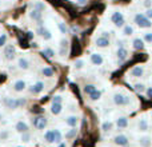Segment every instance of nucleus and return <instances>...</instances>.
<instances>
[{"label": "nucleus", "instance_id": "1", "mask_svg": "<svg viewBox=\"0 0 152 147\" xmlns=\"http://www.w3.org/2000/svg\"><path fill=\"white\" fill-rule=\"evenodd\" d=\"M3 103L10 110H16V108L26 104V99H23V98H20V99H16V98H4Z\"/></svg>", "mask_w": 152, "mask_h": 147}, {"label": "nucleus", "instance_id": "2", "mask_svg": "<svg viewBox=\"0 0 152 147\" xmlns=\"http://www.w3.org/2000/svg\"><path fill=\"white\" fill-rule=\"evenodd\" d=\"M134 19H135V23H136L140 28H151L152 27V20L148 19L144 13H136Z\"/></svg>", "mask_w": 152, "mask_h": 147}, {"label": "nucleus", "instance_id": "3", "mask_svg": "<svg viewBox=\"0 0 152 147\" xmlns=\"http://www.w3.org/2000/svg\"><path fill=\"white\" fill-rule=\"evenodd\" d=\"M112 99L116 106H128L129 103H131V98H129L128 95L120 94V92H116Z\"/></svg>", "mask_w": 152, "mask_h": 147}, {"label": "nucleus", "instance_id": "4", "mask_svg": "<svg viewBox=\"0 0 152 147\" xmlns=\"http://www.w3.org/2000/svg\"><path fill=\"white\" fill-rule=\"evenodd\" d=\"M111 21H112L113 24H115V27H119V28H121V27L126 26V20H124V16L121 12H119V11H115V12H112V15H111Z\"/></svg>", "mask_w": 152, "mask_h": 147}, {"label": "nucleus", "instance_id": "5", "mask_svg": "<svg viewBox=\"0 0 152 147\" xmlns=\"http://www.w3.org/2000/svg\"><path fill=\"white\" fill-rule=\"evenodd\" d=\"M48 124V121L45 116H36L34 119V127L36 130H44Z\"/></svg>", "mask_w": 152, "mask_h": 147}, {"label": "nucleus", "instance_id": "6", "mask_svg": "<svg viewBox=\"0 0 152 147\" xmlns=\"http://www.w3.org/2000/svg\"><path fill=\"white\" fill-rule=\"evenodd\" d=\"M113 143H115L116 146H119V147H126V146H128L129 139H128L127 135L119 134V135H116V137L113 138Z\"/></svg>", "mask_w": 152, "mask_h": 147}, {"label": "nucleus", "instance_id": "7", "mask_svg": "<svg viewBox=\"0 0 152 147\" xmlns=\"http://www.w3.org/2000/svg\"><path fill=\"white\" fill-rule=\"evenodd\" d=\"M4 58L7 60H13L15 59V46L13 44H5L4 46Z\"/></svg>", "mask_w": 152, "mask_h": 147}, {"label": "nucleus", "instance_id": "8", "mask_svg": "<svg viewBox=\"0 0 152 147\" xmlns=\"http://www.w3.org/2000/svg\"><path fill=\"white\" fill-rule=\"evenodd\" d=\"M36 34L39 35V36H42L44 40H51V39H52V34H51V32L48 31L45 27H43V26H39V27H37Z\"/></svg>", "mask_w": 152, "mask_h": 147}, {"label": "nucleus", "instance_id": "9", "mask_svg": "<svg viewBox=\"0 0 152 147\" xmlns=\"http://www.w3.org/2000/svg\"><path fill=\"white\" fill-rule=\"evenodd\" d=\"M68 48H69V44H68V40L67 39H63L60 42V47H59V55L61 58H66L68 55Z\"/></svg>", "mask_w": 152, "mask_h": 147}, {"label": "nucleus", "instance_id": "10", "mask_svg": "<svg viewBox=\"0 0 152 147\" xmlns=\"http://www.w3.org/2000/svg\"><path fill=\"white\" fill-rule=\"evenodd\" d=\"M29 18H31L34 21H37L39 26H42V19H43V12L42 11L32 10L31 8V11H29Z\"/></svg>", "mask_w": 152, "mask_h": 147}, {"label": "nucleus", "instance_id": "11", "mask_svg": "<svg viewBox=\"0 0 152 147\" xmlns=\"http://www.w3.org/2000/svg\"><path fill=\"white\" fill-rule=\"evenodd\" d=\"M44 87H45V84L43 83V82H36V83H35L32 87H29V92H31V94H34V95L40 94V92H43Z\"/></svg>", "mask_w": 152, "mask_h": 147}, {"label": "nucleus", "instance_id": "12", "mask_svg": "<svg viewBox=\"0 0 152 147\" xmlns=\"http://www.w3.org/2000/svg\"><path fill=\"white\" fill-rule=\"evenodd\" d=\"M95 44H96L99 48H107V47H110V39L99 36V37H96V40H95Z\"/></svg>", "mask_w": 152, "mask_h": 147}, {"label": "nucleus", "instance_id": "13", "mask_svg": "<svg viewBox=\"0 0 152 147\" xmlns=\"http://www.w3.org/2000/svg\"><path fill=\"white\" fill-rule=\"evenodd\" d=\"M13 91L15 92H23L24 90L27 88V84L24 80H21V79H19V80H16L15 83H13Z\"/></svg>", "mask_w": 152, "mask_h": 147}, {"label": "nucleus", "instance_id": "14", "mask_svg": "<svg viewBox=\"0 0 152 147\" xmlns=\"http://www.w3.org/2000/svg\"><path fill=\"white\" fill-rule=\"evenodd\" d=\"M148 127H150L148 119H145V118L139 119V122H137V130H139L140 132H145V131H148Z\"/></svg>", "mask_w": 152, "mask_h": 147}, {"label": "nucleus", "instance_id": "15", "mask_svg": "<svg viewBox=\"0 0 152 147\" xmlns=\"http://www.w3.org/2000/svg\"><path fill=\"white\" fill-rule=\"evenodd\" d=\"M15 130L19 132V134H23V132H27V131H28L29 127H28V124H27L26 122L19 121L18 123L15 124Z\"/></svg>", "mask_w": 152, "mask_h": 147}, {"label": "nucleus", "instance_id": "16", "mask_svg": "<svg viewBox=\"0 0 152 147\" xmlns=\"http://www.w3.org/2000/svg\"><path fill=\"white\" fill-rule=\"evenodd\" d=\"M143 74H144V67L143 66H135L131 70V76L132 78H142Z\"/></svg>", "mask_w": 152, "mask_h": 147}, {"label": "nucleus", "instance_id": "17", "mask_svg": "<svg viewBox=\"0 0 152 147\" xmlns=\"http://www.w3.org/2000/svg\"><path fill=\"white\" fill-rule=\"evenodd\" d=\"M116 55H118V60L119 62H124L127 58H128V50L124 48V47H120V48H118Z\"/></svg>", "mask_w": 152, "mask_h": 147}, {"label": "nucleus", "instance_id": "18", "mask_svg": "<svg viewBox=\"0 0 152 147\" xmlns=\"http://www.w3.org/2000/svg\"><path fill=\"white\" fill-rule=\"evenodd\" d=\"M116 127H118L119 130H124L128 127V119L126 118V116H120V118L116 119Z\"/></svg>", "mask_w": 152, "mask_h": 147}, {"label": "nucleus", "instance_id": "19", "mask_svg": "<svg viewBox=\"0 0 152 147\" xmlns=\"http://www.w3.org/2000/svg\"><path fill=\"white\" fill-rule=\"evenodd\" d=\"M29 66H31V63H29V60L27 58H19L18 59V67L20 70L26 71V70L29 68Z\"/></svg>", "mask_w": 152, "mask_h": 147}, {"label": "nucleus", "instance_id": "20", "mask_svg": "<svg viewBox=\"0 0 152 147\" xmlns=\"http://www.w3.org/2000/svg\"><path fill=\"white\" fill-rule=\"evenodd\" d=\"M139 145H140V147H151L152 146V138L148 137V135L140 137L139 138Z\"/></svg>", "mask_w": 152, "mask_h": 147}, {"label": "nucleus", "instance_id": "21", "mask_svg": "<svg viewBox=\"0 0 152 147\" xmlns=\"http://www.w3.org/2000/svg\"><path fill=\"white\" fill-rule=\"evenodd\" d=\"M66 123L69 127H76L79 124V118L76 115H69L66 118Z\"/></svg>", "mask_w": 152, "mask_h": 147}, {"label": "nucleus", "instance_id": "22", "mask_svg": "<svg viewBox=\"0 0 152 147\" xmlns=\"http://www.w3.org/2000/svg\"><path fill=\"white\" fill-rule=\"evenodd\" d=\"M103 56L100 54H92L91 55V63L95 64V66H102L103 64Z\"/></svg>", "mask_w": 152, "mask_h": 147}, {"label": "nucleus", "instance_id": "23", "mask_svg": "<svg viewBox=\"0 0 152 147\" xmlns=\"http://www.w3.org/2000/svg\"><path fill=\"white\" fill-rule=\"evenodd\" d=\"M31 8L32 10H37V11H44L45 10V4L43 1H39V0H34L31 3Z\"/></svg>", "mask_w": 152, "mask_h": 147}, {"label": "nucleus", "instance_id": "24", "mask_svg": "<svg viewBox=\"0 0 152 147\" xmlns=\"http://www.w3.org/2000/svg\"><path fill=\"white\" fill-rule=\"evenodd\" d=\"M61 110H63L61 103H52V104H51V112H52L53 115H59V114L61 112Z\"/></svg>", "mask_w": 152, "mask_h": 147}, {"label": "nucleus", "instance_id": "25", "mask_svg": "<svg viewBox=\"0 0 152 147\" xmlns=\"http://www.w3.org/2000/svg\"><path fill=\"white\" fill-rule=\"evenodd\" d=\"M76 135H77V130H76V127H71V129L68 130V131L66 132V139L69 140V139H74V138H76Z\"/></svg>", "mask_w": 152, "mask_h": 147}, {"label": "nucleus", "instance_id": "26", "mask_svg": "<svg viewBox=\"0 0 152 147\" xmlns=\"http://www.w3.org/2000/svg\"><path fill=\"white\" fill-rule=\"evenodd\" d=\"M132 44H134L135 50H137V51L144 48V42H143V39H140V37H136V39L132 42Z\"/></svg>", "mask_w": 152, "mask_h": 147}, {"label": "nucleus", "instance_id": "27", "mask_svg": "<svg viewBox=\"0 0 152 147\" xmlns=\"http://www.w3.org/2000/svg\"><path fill=\"white\" fill-rule=\"evenodd\" d=\"M63 140V134L60 132V130H53V143H61Z\"/></svg>", "mask_w": 152, "mask_h": 147}, {"label": "nucleus", "instance_id": "28", "mask_svg": "<svg viewBox=\"0 0 152 147\" xmlns=\"http://www.w3.org/2000/svg\"><path fill=\"white\" fill-rule=\"evenodd\" d=\"M112 127H113V123H112V122H110V121L103 122V124H102L103 132H110L111 130H112Z\"/></svg>", "mask_w": 152, "mask_h": 147}, {"label": "nucleus", "instance_id": "29", "mask_svg": "<svg viewBox=\"0 0 152 147\" xmlns=\"http://www.w3.org/2000/svg\"><path fill=\"white\" fill-rule=\"evenodd\" d=\"M95 90H96V86H95V84H86V86H84V88H83V91H84V94L89 96V95H91Z\"/></svg>", "mask_w": 152, "mask_h": 147}, {"label": "nucleus", "instance_id": "30", "mask_svg": "<svg viewBox=\"0 0 152 147\" xmlns=\"http://www.w3.org/2000/svg\"><path fill=\"white\" fill-rule=\"evenodd\" d=\"M42 75L45 78H52L53 76V70L51 67H43L42 68Z\"/></svg>", "mask_w": 152, "mask_h": 147}, {"label": "nucleus", "instance_id": "31", "mask_svg": "<svg viewBox=\"0 0 152 147\" xmlns=\"http://www.w3.org/2000/svg\"><path fill=\"white\" fill-rule=\"evenodd\" d=\"M44 140L47 143H53V130H48V131H45Z\"/></svg>", "mask_w": 152, "mask_h": 147}, {"label": "nucleus", "instance_id": "32", "mask_svg": "<svg viewBox=\"0 0 152 147\" xmlns=\"http://www.w3.org/2000/svg\"><path fill=\"white\" fill-rule=\"evenodd\" d=\"M100 96H102V91H99V90H95V91L92 92L91 95H89V99H91L92 102H96V100L100 99Z\"/></svg>", "mask_w": 152, "mask_h": 147}, {"label": "nucleus", "instance_id": "33", "mask_svg": "<svg viewBox=\"0 0 152 147\" xmlns=\"http://www.w3.org/2000/svg\"><path fill=\"white\" fill-rule=\"evenodd\" d=\"M134 87H135V91H136L137 94H144L145 90H147V88H145V86H144L143 83H136Z\"/></svg>", "mask_w": 152, "mask_h": 147}, {"label": "nucleus", "instance_id": "34", "mask_svg": "<svg viewBox=\"0 0 152 147\" xmlns=\"http://www.w3.org/2000/svg\"><path fill=\"white\" fill-rule=\"evenodd\" d=\"M43 55H45L48 59H52L53 56H55V51H53L52 48H44V50H43Z\"/></svg>", "mask_w": 152, "mask_h": 147}, {"label": "nucleus", "instance_id": "35", "mask_svg": "<svg viewBox=\"0 0 152 147\" xmlns=\"http://www.w3.org/2000/svg\"><path fill=\"white\" fill-rule=\"evenodd\" d=\"M123 34L126 35V36H131V35H134V28L127 24V26L123 27Z\"/></svg>", "mask_w": 152, "mask_h": 147}, {"label": "nucleus", "instance_id": "36", "mask_svg": "<svg viewBox=\"0 0 152 147\" xmlns=\"http://www.w3.org/2000/svg\"><path fill=\"white\" fill-rule=\"evenodd\" d=\"M20 140L23 143H28L29 140H31V134H29L28 131L27 132H23V134H21V137H20Z\"/></svg>", "mask_w": 152, "mask_h": 147}, {"label": "nucleus", "instance_id": "37", "mask_svg": "<svg viewBox=\"0 0 152 147\" xmlns=\"http://www.w3.org/2000/svg\"><path fill=\"white\" fill-rule=\"evenodd\" d=\"M58 27H59V29H60L61 34H64V35L68 34V27L66 26V23H61L60 21V23H58Z\"/></svg>", "mask_w": 152, "mask_h": 147}, {"label": "nucleus", "instance_id": "38", "mask_svg": "<svg viewBox=\"0 0 152 147\" xmlns=\"http://www.w3.org/2000/svg\"><path fill=\"white\" fill-rule=\"evenodd\" d=\"M7 39H8V36H7L5 34H1V35H0V47H4L5 43H7Z\"/></svg>", "mask_w": 152, "mask_h": 147}, {"label": "nucleus", "instance_id": "39", "mask_svg": "<svg viewBox=\"0 0 152 147\" xmlns=\"http://www.w3.org/2000/svg\"><path fill=\"white\" fill-rule=\"evenodd\" d=\"M83 66H84V62L83 60H76L75 62V68L76 70H81V68H83Z\"/></svg>", "mask_w": 152, "mask_h": 147}, {"label": "nucleus", "instance_id": "40", "mask_svg": "<svg viewBox=\"0 0 152 147\" xmlns=\"http://www.w3.org/2000/svg\"><path fill=\"white\" fill-rule=\"evenodd\" d=\"M63 102V98L60 96V95H55V96L52 98V103H61Z\"/></svg>", "mask_w": 152, "mask_h": 147}, {"label": "nucleus", "instance_id": "41", "mask_svg": "<svg viewBox=\"0 0 152 147\" xmlns=\"http://www.w3.org/2000/svg\"><path fill=\"white\" fill-rule=\"evenodd\" d=\"M144 15L147 16L148 19H151V20H152V7H151V8H147V11H145Z\"/></svg>", "mask_w": 152, "mask_h": 147}, {"label": "nucleus", "instance_id": "42", "mask_svg": "<svg viewBox=\"0 0 152 147\" xmlns=\"http://www.w3.org/2000/svg\"><path fill=\"white\" fill-rule=\"evenodd\" d=\"M143 5H144L145 8H151L152 7V0H144V1H143Z\"/></svg>", "mask_w": 152, "mask_h": 147}, {"label": "nucleus", "instance_id": "43", "mask_svg": "<svg viewBox=\"0 0 152 147\" xmlns=\"http://www.w3.org/2000/svg\"><path fill=\"white\" fill-rule=\"evenodd\" d=\"M144 40L147 43H152V34H145L144 35Z\"/></svg>", "mask_w": 152, "mask_h": 147}, {"label": "nucleus", "instance_id": "44", "mask_svg": "<svg viewBox=\"0 0 152 147\" xmlns=\"http://www.w3.org/2000/svg\"><path fill=\"white\" fill-rule=\"evenodd\" d=\"M7 137H8V132L7 131L0 132V139H7Z\"/></svg>", "mask_w": 152, "mask_h": 147}, {"label": "nucleus", "instance_id": "45", "mask_svg": "<svg viewBox=\"0 0 152 147\" xmlns=\"http://www.w3.org/2000/svg\"><path fill=\"white\" fill-rule=\"evenodd\" d=\"M145 94H147L148 98H152V87H150V88L145 90Z\"/></svg>", "mask_w": 152, "mask_h": 147}, {"label": "nucleus", "instance_id": "46", "mask_svg": "<svg viewBox=\"0 0 152 147\" xmlns=\"http://www.w3.org/2000/svg\"><path fill=\"white\" fill-rule=\"evenodd\" d=\"M100 36H103V37H107V39H110V34H108L107 31H103V32H102V35H100Z\"/></svg>", "mask_w": 152, "mask_h": 147}, {"label": "nucleus", "instance_id": "47", "mask_svg": "<svg viewBox=\"0 0 152 147\" xmlns=\"http://www.w3.org/2000/svg\"><path fill=\"white\" fill-rule=\"evenodd\" d=\"M77 1V4L79 5H84V4H87V0H76Z\"/></svg>", "mask_w": 152, "mask_h": 147}, {"label": "nucleus", "instance_id": "48", "mask_svg": "<svg viewBox=\"0 0 152 147\" xmlns=\"http://www.w3.org/2000/svg\"><path fill=\"white\" fill-rule=\"evenodd\" d=\"M120 47H124V42H123V40H118V48H120Z\"/></svg>", "mask_w": 152, "mask_h": 147}, {"label": "nucleus", "instance_id": "49", "mask_svg": "<svg viewBox=\"0 0 152 147\" xmlns=\"http://www.w3.org/2000/svg\"><path fill=\"white\" fill-rule=\"evenodd\" d=\"M58 147H66V143H63V142L59 143V146H58Z\"/></svg>", "mask_w": 152, "mask_h": 147}, {"label": "nucleus", "instance_id": "50", "mask_svg": "<svg viewBox=\"0 0 152 147\" xmlns=\"http://www.w3.org/2000/svg\"><path fill=\"white\" fill-rule=\"evenodd\" d=\"M16 147H24V146H16Z\"/></svg>", "mask_w": 152, "mask_h": 147}, {"label": "nucleus", "instance_id": "51", "mask_svg": "<svg viewBox=\"0 0 152 147\" xmlns=\"http://www.w3.org/2000/svg\"><path fill=\"white\" fill-rule=\"evenodd\" d=\"M151 118H152V112H151Z\"/></svg>", "mask_w": 152, "mask_h": 147}, {"label": "nucleus", "instance_id": "52", "mask_svg": "<svg viewBox=\"0 0 152 147\" xmlns=\"http://www.w3.org/2000/svg\"><path fill=\"white\" fill-rule=\"evenodd\" d=\"M0 4H1V0H0Z\"/></svg>", "mask_w": 152, "mask_h": 147}]
</instances>
